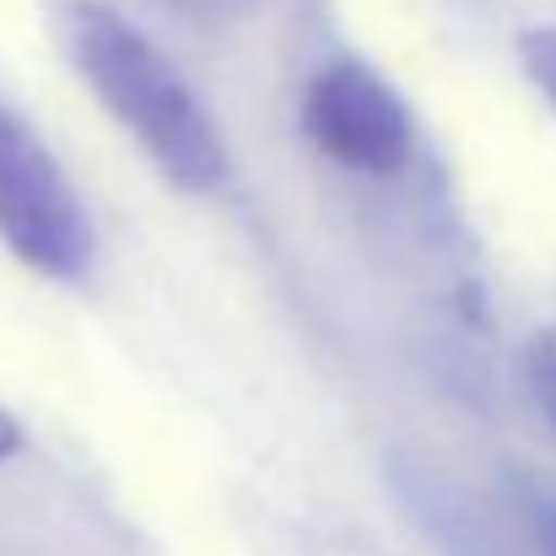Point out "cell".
Returning a JSON list of instances; mask_svg holds the SVG:
<instances>
[{
    "label": "cell",
    "instance_id": "6da1fadb",
    "mask_svg": "<svg viewBox=\"0 0 556 556\" xmlns=\"http://www.w3.org/2000/svg\"><path fill=\"white\" fill-rule=\"evenodd\" d=\"M65 38L98 103L130 130V141L157 174H168L179 189H211L227 174L222 130L211 125L200 92L136 22L87 0L71 11Z\"/></svg>",
    "mask_w": 556,
    "mask_h": 556
},
{
    "label": "cell",
    "instance_id": "7a4b0ae2",
    "mask_svg": "<svg viewBox=\"0 0 556 556\" xmlns=\"http://www.w3.org/2000/svg\"><path fill=\"white\" fill-rule=\"evenodd\" d=\"M0 243L38 276L71 281L92 260V222L38 130L0 103Z\"/></svg>",
    "mask_w": 556,
    "mask_h": 556
},
{
    "label": "cell",
    "instance_id": "3957f363",
    "mask_svg": "<svg viewBox=\"0 0 556 556\" xmlns=\"http://www.w3.org/2000/svg\"><path fill=\"white\" fill-rule=\"evenodd\" d=\"M303 136L341 168L394 174L410 163V114L400 92L357 60L325 65L303 92Z\"/></svg>",
    "mask_w": 556,
    "mask_h": 556
},
{
    "label": "cell",
    "instance_id": "277c9868",
    "mask_svg": "<svg viewBox=\"0 0 556 556\" xmlns=\"http://www.w3.org/2000/svg\"><path fill=\"white\" fill-rule=\"evenodd\" d=\"M519 54H525V71L535 76V87L546 92V103L556 109V27H530L519 38Z\"/></svg>",
    "mask_w": 556,
    "mask_h": 556
},
{
    "label": "cell",
    "instance_id": "5b68a950",
    "mask_svg": "<svg viewBox=\"0 0 556 556\" xmlns=\"http://www.w3.org/2000/svg\"><path fill=\"white\" fill-rule=\"evenodd\" d=\"M530 389H535V405L556 432V336H541L530 346Z\"/></svg>",
    "mask_w": 556,
    "mask_h": 556
},
{
    "label": "cell",
    "instance_id": "8992f818",
    "mask_svg": "<svg viewBox=\"0 0 556 556\" xmlns=\"http://www.w3.org/2000/svg\"><path fill=\"white\" fill-rule=\"evenodd\" d=\"M168 5L194 16V22H222V16H243L254 0H168Z\"/></svg>",
    "mask_w": 556,
    "mask_h": 556
},
{
    "label": "cell",
    "instance_id": "52a82bcc",
    "mask_svg": "<svg viewBox=\"0 0 556 556\" xmlns=\"http://www.w3.org/2000/svg\"><path fill=\"white\" fill-rule=\"evenodd\" d=\"M530 530L541 541V556H556V497H530Z\"/></svg>",
    "mask_w": 556,
    "mask_h": 556
},
{
    "label": "cell",
    "instance_id": "ba28073f",
    "mask_svg": "<svg viewBox=\"0 0 556 556\" xmlns=\"http://www.w3.org/2000/svg\"><path fill=\"white\" fill-rule=\"evenodd\" d=\"M16 448H22V427H16L11 410H0V459H11Z\"/></svg>",
    "mask_w": 556,
    "mask_h": 556
}]
</instances>
